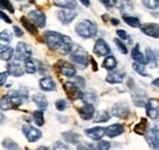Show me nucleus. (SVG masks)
<instances>
[{
	"label": "nucleus",
	"instance_id": "nucleus-1",
	"mask_svg": "<svg viewBox=\"0 0 159 150\" xmlns=\"http://www.w3.org/2000/svg\"><path fill=\"white\" fill-rule=\"evenodd\" d=\"M75 32L79 37L83 39H91L97 36L98 29H97V24L91 20H82L76 24Z\"/></svg>",
	"mask_w": 159,
	"mask_h": 150
},
{
	"label": "nucleus",
	"instance_id": "nucleus-2",
	"mask_svg": "<svg viewBox=\"0 0 159 150\" xmlns=\"http://www.w3.org/2000/svg\"><path fill=\"white\" fill-rule=\"evenodd\" d=\"M70 60L75 65H77L80 67H83V68L87 67V65L89 62V57H88L87 51L81 46H76L75 49H72V51L70 54Z\"/></svg>",
	"mask_w": 159,
	"mask_h": 150
},
{
	"label": "nucleus",
	"instance_id": "nucleus-3",
	"mask_svg": "<svg viewBox=\"0 0 159 150\" xmlns=\"http://www.w3.org/2000/svg\"><path fill=\"white\" fill-rule=\"evenodd\" d=\"M62 34L54 31H47L44 33V43L50 50H59L62 44Z\"/></svg>",
	"mask_w": 159,
	"mask_h": 150
},
{
	"label": "nucleus",
	"instance_id": "nucleus-4",
	"mask_svg": "<svg viewBox=\"0 0 159 150\" xmlns=\"http://www.w3.org/2000/svg\"><path fill=\"white\" fill-rule=\"evenodd\" d=\"M32 54H33L32 48L23 42H20L15 49V57L17 61H26L32 57Z\"/></svg>",
	"mask_w": 159,
	"mask_h": 150
},
{
	"label": "nucleus",
	"instance_id": "nucleus-5",
	"mask_svg": "<svg viewBox=\"0 0 159 150\" xmlns=\"http://www.w3.org/2000/svg\"><path fill=\"white\" fill-rule=\"evenodd\" d=\"M22 133L25 134L26 139L30 143H36L37 140H39L42 138V132L38 128L31 126V125H23L22 126Z\"/></svg>",
	"mask_w": 159,
	"mask_h": 150
},
{
	"label": "nucleus",
	"instance_id": "nucleus-6",
	"mask_svg": "<svg viewBox=\"0 0 159 150\" xmlns=\"http://www.w3.org/2000/svg\"><path fill=\"white\" fill-rule=\"evenodd\" d=\"M28 20L37 27V28H44L47 24V17L43 11L40 10H32L28 12Z\"/></svg>",
	"mask_w": 159,
	"mask_h": 150
},
{
	"label": "nucleus",
	"instance_id": "nucleus-7",
	"mask_svg": "<svg viewBox=\"0 0 159 150\" xmlns=\"http://www.w3.org/2000/svg\"><path fill=\"white\" fill-rule=\"evenodd\" d=\"M146 140L152 149H159V130L157 127H151L146 131Z\"/></svg>",
	"mask_w": 159,
	"mask_h": 150
},
{
	"label": "nucleus",
	"instance_id": "nucleus-8",
	"mask_svg": "<svg viewBox=\"0 0 159 150\" xmlns=\"http://www.w3.org/2000/svg\"><path fill=\"white\" fill-rule=\"evenodd\" d=\"M57 16L62 24H70L76 19L77 12L75 11V9H61L57 12Z\"/></svg>",
	"mask_w": 159,
	"mask_h": 150
},
{
	"label": "nucleus",
	"instance_id": "nucleus-9",
	"mask_svg": "<svg viewBox=\"0 0 159 150\" xmlns=\"http://www.w3.org/2000/svg\"><path fill=\"white\" fill-rule=\"evenodd\" d=\"M64 90L71 100H79L82 98V94H83L82 89H80L74 82H66L64 84Z\"/></svg>",
	"mask_w": 159,
	"mask_h": 150
},
{
	"label": "nucleus",
	"instance_id": "nucleus-10",
	"mask_svg": "<svg viewBox=\"0 0 159 150\" xmlns=\"http://www.w3.org/2000/svg\"><path fill=\"white\" fill-rule=\"evenodd\" d=\"M146 113L149 118L157 120L159 117V100L157 99H148L146 103Z\"/></svg>",
	"mask_w": 159,
	"mask_h": 150
},
{
	"label": "nucleus",
	"instance_id": "nucleus-11",
	"mask_svg": "<svg viewBox=\"0 0 159 150\" xmlns=\"http://www.w3.org/2000/svg\"><path fill=\"white\" fill-rule=\"evenodd\" d=\"M93 51L98 56H108V55H110V46H109V44L104 39L99 38L94 43Z\"/></svg>",
	"mask_w": 159,
	"mask_h": 150
},
{
	"label": "nucleus",
	"instance_id": "nucleus-12",
	"mask_svg": "<svg viewBox=\"0 0 159 150\" xmlns=\"http://www.w3.org/2000/svg\"><path fill=\"white\" fill-rule=\"evenodd\" d=\"M129 113H130V108L126 103H116L111 109V115L118 118H126Z\"/></svg>",
	"mask_w": 159,
	"mask_h": 150
},
{
	"label": "nucleus",
	"instance_id": "nucleus-13",
	"mask_svg": "<svg viewBox=\"0 0 159 150\" xmlns=\"http://www.w3.org/2000/svg\"><path fill=\"white\" fill-rule=\"evenodd\" d=\"M84 134L96 142H99L103 139V137L105 135V127H92V128H87L84 130Z\"/></svg>",
	"mask_w": 159,
	"mask_h": 150
},
{
	"label": "nucleus",
	"instance_id": "nucleus-14",
	"mask_svg": "<svg viewBox=\"0 0 159 150\" xmlns=\"http://www.w3.org/2000/svg\"><path fill=\"white\" fill-rule=\"evenodd\" d=\"M58 65H59L60 73L62 76L69 77V78H72L76 76V67L72 64L66 62V61H60Z\"/></svg>",
	"mask_w": 159,
	"mask_h": 150
},
{
	"label": "nucleus",
	"instance_id": "nucleus-15",
	"mask_svg": "<svg viewBox=\"0 0 159 150\" xmlns=\"http://www.w3.org/2000/svg\"><path fill=\"white\" fill-rule=\"evenodd\" d=\"M141 32L151 38H159V24L157 23H147L139 27Z\"/></svg>",
	"mask_w": 159,
	"mask_h": 150
},
{
	"label": "nucleus",
	"instance_id": "nucleus-16",
	"mask_svg": "<svg viewBox=\"0 0 159 150\" xmlns=\"http://www.w3.org/2000/svg\"><path fill=\"white\" fill-rule=\"evenodd\" d=\"M39 87L43 92H54L57 89V83L52 77L45 76L39 79Z\"/></svg>",
	"mask_w": 159,
	"mask_h": 150
},
{
	"label": "nucleus",
	"instance_id": "nucleus-17",
	"mask_svg": "<svg viewBox=\"0 0 159 150\" xmlns=\"http://www.w3.org/2000/svg\"><path fill=\"white\" fill-rule=\"evenodd\" d=\"M94 113H96L94 105H89V104H84L83 106H81L79 109L80 117L84 121L92 120V117H94Z\"/></svg>",
	"mask_w": 159,
	"mask_h": 150
},
{
	"label": "nucleus",
	"instance_id": "nucleus-18",
	"mask_svg": "<svg viewBox=\"0 0 159 150\" xmlns=\"http://www.w3.org/2000/svg\"><path fill=\"white\" fill-rule=\"evenodd\" d=\"M124 131L125 128L121 123H114L105 128V135L109 138H115V137H119L120 134H122Z\"/></svg>",
	"mask_w": 159,
	"mask_h": 150
},
{
	"label": "nucleus",
	"instance_id": "nucleus-19",
	"mask_svg": "<svg viewBox=\"0 0 159 150\" xmlns=\"http://www.w3.org/2000/svg\"><path fill=\"white\" fill-rule=\"evenodd\" d=\"M124 78H125V72L124 71H114L113 70L108 73L105 81L110 84H119L124 81Z\"/></svg>",
	"mask_w": 159,
	"mask_h": 150
},
{
	"label": "nucleus",
	"instance_id": "nucleus-20",
	"mask_svg": "<svg viewBox=\"0 0 159 150\" xmlns=\"http://www.w3.org/2000/svg\"><path fill=\"white\" fill-rule=\"evenodd\" d=\"M131 56H132L135 62H139V64H142V65H147L149 62L147 56L139 50V44H136L134 46V49L131 50Z\"/></svg>",
	"mask_w": 159,
	"mask_h": 150
},
{
	"label": "nucleus",
	"instance_id": "nucleus-21",
	"mask_svg": "<svg viewBox=\"0 0 159 150\" xmlns=\"http://www.w3.org/2000/svg\"><path fill=\"white\" fill-rule=\"evenodd\" d=\"M72 49H74V43H72L71 38L67 37V36H64L62 37V44H61V46L59 48L58 51L61 55H70Z\"/></svg>",
	"mask_w": 159,
	"mask_h": 150
},
{
	"label": "nucleus",
	"instance_id": "nucleus-22",
	"mask_svg": "<svg viewBox=\"0 0 159 150\" xmlns=\"http://www.w3.org/2000/svg\"><path fill=\"white\" fill-rule=\"evenodd\" d=\"M7 72H9V75L14 76V77H21L25 73V70L19 62H9L7 64Z\"/></svg>",
	"mask_w": 159,
	"mask_h": 150
},
{
	"label": "nucleus",
	"instance_id": "nucleus-23",
	"mask_svg": "<svg viewBox=\"0 0 159 150\" xmlns=\"http://www.w3.org/2000/svg\"><path fill=\"white\" fill-rule=\"evenodd\" d=\"M32 100H33V103L37 105V108L39 110L45 111L48 109V100H47V98L43 94H39V93L33 94L32 95Z\"/></svg>",
	"mask_w": 159,
	"mask_h": 150
},
{
	"label": "nucleus",
	"instance_id": "nucleus-24",
	"mask_svg": "<svg viewBox=\"0 0 159 150\" xmlns=\"http://www.w3.org/2000/svg\"><path fill=\"white\" fill-rule=\"evenodd\" d=\"M62 138H64L67 143H70V144H79L80 139H81L80 134H77L76 132H72V131L64 132V133H62Z\"/></svg>",
	"mask_w": 159,
	"mask_h": 150
},
{
	"label": "nucleus",
	"instance_id": "nucleus-25",
	"mask_svg": "<svg viewBox=\"0 0 159 150\" xmlns=\"http://www.w3.org/2000/svg\"><path fill=\"white\" fill-rule=\"evenodd\" d=\"M15 55V49L11 46H7L2 50H0V60L5 61V62H10L12 60V57Z\"/></svg>",
	"mask_w": 159,
	"mask_h": 150
},
{
	"label": "nucleus",
	"instance_id": "nucleus-26",
	"mask_svg": "<svg viewBox=\"0 0 159 150\" xmlns=\"http://www.w3.org/2000/svg\"><path fill=\"white\" fill-rule=\"evenodd\" d=\"M116 65H118V61H116L115 56H113V55L105 56L104 61H103V67H104L105 70H108V71L115 70V68H116Z\"/></svg>",
	"mask_w": 159,
	"mask_h": 150
},
{
	"label": "nucleus",
	"instance_id": "nucleus-27",
	"mask_svg": "<svg viewBox=\"0 0 159 150\" xmlns=\"http://www.w3.org/2000/svg\"><path fill=\"white\" fill-rule=\"evenodd\" d=\"M53 2L61 9H76V0H53Z\"/></svg>",
	"mask_w": 159,
	"mask_h": 150
},
{
	"label": "nucleus",
	"instance_id": "nucleus-28",
	"mask_svg": "<svg viewBox=\"0 0 159 150\" xmlns=\"http://www.w3.org/2000/svg\"><path fill=\"white\" fill-rule=\"evenodd\" d=\"M10 42H11V34L7 31L0 32V50L7 48L9 44H10Z\"/></svg>",
	"mask_w": 159,
	"mask_h": 150
},
{
	"label": "nucleus",
	"instance_id": "nucleus-29",
	"mask_svg": "<svg viewBox=\"0 0 159 150\" xmlns=\"http://www.w3.org/2000/svg\"><path fill=\"white\" fill-rule=\"evenodd\" d=\"M134 10V5L130 0H120L119 2V11L122 15H126L127 12Z\"/></svg>",
	"mask_w": 159,
	"mask_h": 150
},
{
	"label": "nucleus",
	"instance_id": "nucleus-30",
	"mask_svg": "<svg viewBox=\"0 0 159 150\" xmlns=\"http://www.w3.org/2000/svg\"><path fill=\"white\" fill-rule=\"evenodd\" d=\"M122 20L125 23H127L130 27H134V28H139L141 27V21L139 17H135V16H130V15H124Z\"/></svg>",
	"mask_w": 159,
	"mask_h": 150
},
{
	"label": "nucleus",
	"instance_id": "nucleus-31",
	"mask_svg": "<svg viewBox=\"0 0 159 150\" xmlns=\"http://www.w3.org/2000/svg\"><path fill=\"white\" fill-rule=\"evenodd\" d=\"M81 100H83L84 104H89V105H94L97 103V95L94 92H86L82 94Z\"/></svg>",
	"mask_w": 159,
	"mask_h": 150
},
{
	"label": "nucleus",
	"instance_id": "nucleus-32",
	"mask_svg": "<svg viewBox=\"0 0 159 150\" xmlns=\"http://www.w3.org/2000/svg\"><path fill=\"white\" fill-rule=\"evenodd\" d=\"M132 101L137 108H144L146 106V96L142 93H136L132 95Z\"/></svg>",
	"mask_w": 159,
	"mask_h": 150
},
{
	"label": "nucleus",
	"instance_id": "nucleus-33",
	"mask_svg": "<svg viewBox=\"0 0 159 150\" xmlns=\"http://www.w3.org/2000/svg\"><path fill=\"white\" fill-rule=\"evenodd\" d=\"M109 120H110V113H108V111H105V110L98 111V113H96V117L93 118V121L97 122V123H103V122H107Z\"/></svg>",
	"mask_w": 159,
	"mask_h": 150
},
{
	"label": "nucleus",
	"instance_id": "nucleus-34",
	"mask_svg": "<svg viewBox=\"0 0 159 150\" xmlns=\"http://www.w3.org/2000/svg\"><path fill=\"white\" fill-rule=\"evenodd\" d=\"M32 117H33V122L38 126V127H42L44 125V113H43V110H36L32 113Z\"/></svg>",
	"mask_w": 159,
	"mask_h": 150
},
{
	"label": "nucleus",
	"instance_id": "nucleus-35",
	"mask_svg": "<svg viewBox=\"0 0 159 150\" xmlns=\"http://www.w3.org/2000/svg\"><path fill=\"white\" fill-rule=\"evenodd\" d=\"M2 148L6 150H19L20 149V147H19V144L16 143V142H14V139H11V138H5L4 140H2Z\"/></svg>",
	"mask_w": 159,
	"mask_h": 150
},
{
	"label": "nucleus",
	"instance_id": "nucleus-36",
	"mask_svg": "<svg viewBox=\"0 0 159 150\" xmlns=\"http://www.w3.org/2000/svg\"><path fill=\"white\" fill-rule=\"evenodd\" d=\"M25 72H27L30 75H33L37 72V65L32 59H28L25 61Z\"/></svg>",
	"mask_w": 159,
	"mask_h": 150
},
{
	"label": "nucleus",
	"instance_id": "nucleus-37",
	"mask_svg": "<svg viewBox=\"0 0 159 150\" xmlns=\"http://www.w3.org/2000/svg\"><path fill=\"white\" fill-rule=\"evenodd\" d=\"M21 22H22V24H23V27L30 32V33H32V34H37V27L30 21L28 19H26V17H22L21 19Z\"/></svg>",
	"mask_w": 159,
	"mask_h": 150
},
{
	"label": "nucleus",
	"instance_id": "nucleus-38",
	"mask_svg": "<svg viewBox=\"0 0 159 150\" xmlns=\"http://www.w3.org/2000/svg\"><path fill=\"white\" fill-rule=\"evenodd\" d=\"M146 65H142V64H139V62H134L132 64V68L135 72H137L139 76H143V77H149V73L146 71Z\"/></svg>",
	"mask_w": 159,
	"mask_h": 150
},
{
	"label": "nucleus",
	"instance_id": "nucleus-39",
	"mask_svg": "<svg viewBox=\"0 0 159 150\" xmlns=\"http://www.w3.org/2000/svg\"><path fill=\"white\" fill-rule=\"evenodd\" d=\"M0 10H6L10 14H14L15 12V7L11 4L10 0H0Z\"/></svg>",
	"mask_w": 159,
	"mask_h": 150
},
{
	"label": "nucleus",
	"instance_id": "nucleus-40",
	"mask_svg": "<svg viewBox=\"0 0 159 150\" xmlns=\"http://www.w3.org/2000/svg\"><path fill=\"white\" fill-rule=\"evenodd\" d=\"M142 4L149 10H156L159 7V0H142Z\"/></svg>",
	"mask_w": 159,
	"mask_h": 150
},
{
	"label": "nucleus",
	"instance_id": "nucleus-41",
	"mask_svg": "<svg viewBox=\"0 0 159 150\" xmlns=\"http://www.w3.org/2000/svg\"><path fill=\"white\" fill-rule=\"evenodd\" d=\"M114 43H115V45L118 46V49H119V51L121 53V54H127L129 53V50H127V46L125 45V43L120 39V38H115L114 39Z\"/></svg>",
	"mask_w": 159,
	"mask_h": 150
},
{
	"label": "nucleus",
	"instance_id": "nucleus-42",
	"mask_svg": "<svg viewBox=\"0 0 159 150\" xmlns=\"http://www.w3.org/2000/svg\"><path fill=\"white\" fill-rule=\"evenodd\" d=\"M146 56L148 59V61L151 62V61H157L158 59L157 57L159 56V53L157 50H152V49H147V51H146Z\"/></svg>",
	"mask_w": 159,
	"mask_h": 150
},
{
	"label": "nucleus",
	"instance_id": "nucleus-43",
	"mask_svg": "<svg viewBox=\"0 0 159 150\" xmlns=\"http://www.w3.org/2000/svg\"><path fill=\"white\" fill-rule=\"evenodd\" d=\"M74 78V83L79 87L80 89H83L84 87H86V81H84V78L83 77H81V76H75V77H72Z\"/></svg>",
	"mask_w": 159,
	"mask_h": 150
},
{
	"label": "nucleus",
	"instance_id": "nucleus-44",
	"mask_svg": "<svg viewBox=\"0 0 159 150\" xmlns=\"http://www.w3.org/2000/svg\"><path fill=\"white\" fill-rule=\"evenodd\" d=\"M55 108H57V110H59V111L66 110V109H67V103H66V100H64V99L57 100V101H55Z\"/></svg>",
	"mask_w": 159,
	"mask_h": 150
},
{
	"label": "nucleus",
	"instance_id": "nucleus-45",
	"mask_svg": "<svg viewBox=\"0 0 159 150\" xmlns=\"http://www.w3.org/2000/svg\"><path fill=\"white\" fill-rule=\"evenodd\" d=\"M135 132L139 133V134H144L146 133V121L142 120L139 125L135 126Z\"/></svg>",
	"mask_w": 159,
	"mask_h": 150
},
{
	"label": "nucleus",
	"instance_id": "nucleus-46",
	"mask_svg": "<svg viewBox=\"0 0 159 150\" xmlns=\"http://www.w3.org/2000/svg\"><path fill=\"white\" fill-rule=\"evenodd\" d=\"M100 2H102L107 9H113V7L118 4V0H100Z\"/></svg>",
	"mask_w": 159,
	"mask_h": 150
},
{
	"label": "nucleus",
	"instance_id": "nucleus-47",
	"mask_svg": "<svg viewBox=\"0 0 159 150\" xmlns=\"http://www.w3.org/2000/svg\"><path fill=\"white\" fill-rule=\"evenodd\" d=\"M110 149V143L107 140H99L98 145H97V150H109Z\"/></svg>",
	"mask_w": 159,
	"mask_h": 150
},
{
	"label": "nucleus",
	"instance_id": "nucleus-48",
	"mask_svg": "<svg viewBox=\"0 0 159 150\" xmlns=\"http://www.w3.org/2000/svg\"><path fill=\"white\" fill-rule=\"evenodd\" d=\"M53 150H70V149H69V147H67L66 144H64L62 142H57V143H54Z\"/></svg>",
	"mask_w": 159,
	"mask_h": 150
},
{
	"label": "nucleus",
	"instance_id": "nucleus-49",
	"mask_svg": "<svg viewBox=\"0 0 159 150\" xmlns=\"http://www.w3.org/2000/svg\"><path fill=\"white\" fill-rule=\"evenodd\" d=\"M116 34L119 36V38L121 40H127V39H129V34H127L124 29H118V31H116Z\"/></svg>",
	"mask_w": 159,
	"mask_h": 150
},
{
	"label": "nucleus",
	"instance_id": "nucleus-50",
	"mask_svg": "<svg viewBox=\"0 0 159 150\" xmlns=\"http://www.w3.org/2000/svg\"><path fill=\"white\" fill-rule=\"evenodd\" d=\"M7 77H9V72H7V71H6V72H1V73H0V87L5 84V82H6Z\"/></svg>",
	"mask_w": 159,
	"mask_h": 150
},
{
	"label": "nucleus",
	"instance_id": "nucleus-51",
	"mask_svg": "<svg viewBox=\"0 0 159 150\" xmlns=\"http://www.w3.org/2000/svg\"><path fill=\"white\" fill-rule=\"evenodd\" d=\"M0 20H2V21H5L6 23H11V20H10V17L2 11V10H0Z\"/></svg>",
	"mask_w": 159,
	"mask_h": 150
},
{
	"label": "nucleus",
	"instance_id": "nucleus-52",
	"mask_svg": "<svg viewBox=\"0 0 159 150\" xmlns=\"http://www.w3.org/2000/svg\"><path fill=\"white\" fill-rule=\"evenodd\" d=\"M14 34L16 36V37H22L23 36V31H21V28L19 26H14Z\"/></svg>",
	"mask_w": 159,
	"mask_h": 150
},
{
	"label": "nucleus",
	"instance_id": "nucleus-53",
	"mask_svg": "<svg viewBox=\"0 0 159 150\" xmlns=\"http://www.w3.org/2000/svg\"><path fill=\"white\" fill-rule=\"evenodd\" d=\"M81 1V4L83 5V6H86V7H88L89 5H91V1L89 0H80Z\"/></svg>",
	"mask_w": 159,
	"mask_h": 150
},
{
	"label": "nucleus",
	"instance_id": "nucleus-54",
	"mask_svg": "<svg viewBox=\"0 0 159 150\" xmlns=\"http://www.w3.org/2000/svg\"><path fill=\"white\" fill-rule=\"evenodd\" d=\"M152 86H154V87L159 88V78H156V79L152 81Z\"/></svg>",
	"mask_w": 159,
	"mask_h": 150
},
{
	"label": "nucleus",
	"instance_id": "nucleus-55",
	"mask_svg": "<svg viewBox=\"0 0 159 150\" xmlns=\"http://www.w3.org/2000/svg\"><path fill=\"white\" fill-rule=\"evenodd\" d=\"M4 122H5V116H4L2 113H0V126H1Z\"/></svg>",
	"mask_w": 159,
	"mask_h": 150
},
{
	"label": "nucleus",
	"instance_id": "nucleus-56",
	"mask_svg": "<svg viewBox=\"0 0 159 150\" xmlns=\"http://www.w3.org/2000/svg\"><path fill=\"white\" fill-rule=\"evenodd\" d=\"M119 20L118 19H111V23H113V24H119Z\"/></svg>",
	"mask_w": 159,
	"mask_h": 150
},
{
	"label": "nucleus",
	"instance_id": "nucleus-57",
	"mask_svg": "<svg viewBox=\"0 0 159 150\" xmlns=\"http://www.w3.org/2000/svg\"><path fill=\"white\" fill-rule=\"evenodd\" d=\"M37 150H50V149H49L48 147H43V145H42V147H39Z\"/></svg>",
	"mask_w": 159,
	"mask_h": 150
},
{
	"label": "nucleus",
	"instance_id": "nucleus-58",
	"mask_svg": "<svg viewBox=\"0 0 159 150\" xmlns=\"http://www.w3.org/2000/svg\"><path fill=\"white\" fill-rule=\"evenodd\" d=\"M77 150H87V149H86V147H82V145H79V147H77Z\"/></svg>",
	"mask_w": 159,
	"mask_h": 150
}]
</instances>
